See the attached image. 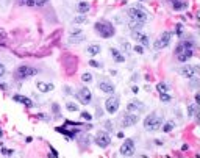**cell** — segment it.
I'll use <instances>...</instances> for the list:
<instances>
[{"instance_id":"1","label":"cell","mask_w":200,"mask_h":158,"mask_svg":"<svg viewBox=\"0 0 200 158\" xmlns=\"http://www.w3.org/2000/svg\"><path fill=\"white\" fill-rule=\"evenodd\" d=\"M94 30L97 32L102 38H111L114 34V27L106 21H100L94 25Z\"/></svg>"},{"instance_id":"2","label":"cell","mask_w":200,"mask_h":158,"mask_svg":"<svg viewBox=\"0 0 200 158\" xmlns=\"http://www.w3.org/2000/svg\"><path fill=\"white\" fill-rule=\"evenodd\" d=\"M127 14L130 16L132 21H138V22H142V24L149 19L147 11H144L142 8H139V6H130L128 11H127Z\"/></svg>"},{"instance_id":"3","label":"cell","mask_w":200,"mask_h":158,"mask_svg":"<svg viewBox=\"0 0 200 158\" xmlns=\"http://www.w3.org/2000/svg\"><path fill=\"white\" fill-rule=\"evenodd\" d=\"M161 125H163V119L155 116V114H149V116L144 119V127L149 132H156V130L161 128Z\"/></svg>"},{"instance_id":"4","label":"cell","mask_w":200,"mask_h":158,"mask_svg":"<svg viewBox=\"0 0 200 158\" xmlns=\"http://www.w3.org/2000/svg\"><path fill=\"white\" fill-rule=\"evenodd\" d=\"M178 72H180V74H182L183 77H186V78H199L200 67H199V66H189V64H186V66L180 67Z\"/></svg>"},{"instance_id":"5","label":"cell","mask_w":200,"mask_h":158,"mask_svg":"<svg viewBox=\"0 0 200 158\" xmlns=\"http://www.w3.org/2000/svg\"><path fill=\"white\" fill-rule=\"evenodd\" d=\"M171 38H172V33H171V32H164L163 34H160V38L155 41L153 47H155L156 50H161V49L167 47L169 42H171Z\"/></svg>"},{"instance_id":"6","label":"cell","mask_w":200,"mask_h":158,"mask_svg":"<svg viewBox=\"0 0 200 158\" xmlns=\"http://www.w3.org/2000/svg\"><path fill=\"white\" fill-rule=\"evenodd\" d=\"M94 141H95V144H97L100 149H105V147H108V146L111 144V138H110V135L106 132H99L97 135H95Z\"/></svg>"},{"instance_id":"7","label":"cell","mask_w":200,"mask_h":158,"mask_svg":"<svg viewBox=\"0 0 200 158\" xmlns=\"http://www.w3.org/2000/svg\"><path fill=\"white\" fill-rule=\"evenodd\" d=\"M16 74L19 78H28V77H33L38 74V69H34L32 66H19Z\"/></svg>"},{"instance_id":"8","label":"cell","mask_w":200,"mask_h":158,"mask_svg":"<svg viewBox=\"0 0 200 158\" xmlns=\"http://www.w3.org/2000/svg\"><path fill=\"white\" fill-rule=\"evenodd\" d=\"M121 155L122 157H133L134 155V141L125 139V142L121 146Z\"/></svg>"},{"instance_id":"9","label":"cell","mask_w":200,"mask_h":158,"mask_svg":"<svg viewBox=\"0 0 200 158\" xmlns=\"http://www.w3.org/2000/svg\"><path fill=\"white\" fill-rule=\"evenodd\" d=\"M77 99H78L83 105L91 103V100H92V92H91V89H88V88H82V89H78V92H77Z\"/></svg>"},{"instance_id":"10","label":"cell","mask_w":200,"mask_h":158,"mask_svg":"<svg viewBox=\"0 0 200 158\" xmlns=\"http://www.w3.org/2000/svg\"><path fill=\"white\" fill-rule=\"evenodd\" d=\"M119 105H121V102H119V99L117 97H108L105 100V108H106V111H108L110 114H114L116 111L119 110Z\"/></svg>"},{"instance_id":"11","label":"cell","mask_w":200,"mask_h":158,"mask_svg":"<svg viewBox=\"0 0 200 158\" xmlns=\"http://www.w3.org/2000/svg\"><path fill=\"white\" fill-rule=\"evenodd\" d=\"M144 103L139 102V100H132V102L127 105V113H134V114H138L139 111H144Z\"/></svg>"},{"instance_id":"12","label":"cell","mask_w":200,"mask_h":158,"mask_svg":"<svg viewBox=\"0 0 200 158\" xmlns=\"http://www.w3.org/2000/svg\"><path fill=\"white\" fill-rule=\"evenodd\" d=\"M138 119H139V116L138 114H134V113H127L124 114V117H122V125L125 127H133L134 124L138 122Z\"/></svg>"},{"instance_id":"13","label":"cell","mask_w":200,"mask_h":158,"mask_svg":"<svg viewBox=\"0 0 200 158\" xmlns=\"http://www.w3.org/2000/svg\"><path fill=\"white\" fill-rule=\"evenodd\" d=\"M84 33L80 30V32H74L71 33V36H69V44H80L82 41H84Z\"/></svg>"},{"instance_id":"14","label":"cell","mask_w":200,"mask_h":158,"mask_svg":"<svg viewBox=\"0 0 200 158\" xmlns=\"http://www.w3.org/2000/svg\"><path fill=\"white\" fill-rule=\"evenodd\" d=\"M13 100L14 102H19V103H22V105H25V106H34V103L30 100L28 97H25V95H22V94H14L13 95Z\"/></svg>"},{"instance_id":"15","label":"cell","mask_w":200,"mask_h":158,"mask_svg":"<svg viewBox=\"0 0 200 158\" xmlns=\"http://www.w3.org/2000/svg\"><path fill=\"white\" fill-rule=\"evenodd\" d=\"M192 55H194V49H188V50H184V52L177 53V60L182 61V63H186L189 58H192Z\"/></svg>"},{"instance_id":"16","label":"cell","mask_w":200,"mask_h":158,"mask_svg":"<svg viewBox=\"0 0 200 158\" xmlns=\"http://www.w3.org/2000/svg\"><path fill=\"white\" fill-rule=\"evenodd\" d=\"M99 89H102L105 94H113L114 92V84L110 82H99Z\"/></svg>"},{"instance_id":"17","label":"cell","mask_w":200,"mask_h":158,"mask_svg":"<svg viewBox=\"0 0 200 158\" xmlns=\"http://www.w3.org/2000/svg\"><path fill=\"white\" fill-rule=\"evenodd\" d=\"M133 38L136 41H139L142 45H145V47H147V45H150V41H149V38L145 36V34H142L141 32H133Z\"/></svg>"},{"instance_id":"18","label":"cell","mask_w":200,"mask_h":158,"mask_svg":"<svg viewBox=\"0 0 200 158\" xmlns=\"http://www.w3.org/2000/svg\"><path fill=\"white\" fill-rule=\"evenodd\" d=\"M172 8H174L175 11L186 10L188 8V2H184V0H172Z\"/></svg>"},{"instance_id":"19","label":"cell","mask_w":200,"mask_h":158,"mask_svg":"<svg viewBox=\"0 0 200 158\" xmlns=\"http://www.w3.org/2000/svg\"><path fill=\"white\" fill-rule=\"evenodd\" d=\"M36 88L39 89L41 92H49L53 89V84L52 83H45V82H38L36 83Z\"/></svg>"},{"instance_id":"20","label":"cell","mask_w":200,"mask_h":158,"mask_svg":"<svg viewBox=\"0 0 200 158\" xmlns=\"http://www.w3.org/2000/svg\"><path fill=\"white\" fill-rule=\"evenodd\" d=\"M86 52L89 53L91 56H95V55H99V53L102 52V47H100L99 44H91V45H88Z\"/></svg>"},{"instance_id":"21","label":"cell","mask_w":200,"mask_h":158,"mask_svg":"<svg viewBox=\"0 0 200 158\" xmlns=\"http://www.w3.org/2000/svg\"><path fill=\"white\" fill-rule=\"evenodd\" d=\"M77 11H78L80 14H86L88 11H89V3L88 2H78V5H77Z\"/></svg>"},{"instance_id":"22","label":"cell","mask_w":200,"mask_h":158,"mask_svg":"<svg viewBox=\"0 0 200 158\" xmlns=\"http://www.w3.org/2000/svg\"><path fill=\"white\" fill-rule=\"evenodd\" d=\"M110 52H111V55L114 56V60H116L117 63H124V61H125V56H122V55H121V52H119L117 49H111Z\"/></svg>"},{"instance_id":"23","label":"cell","mask_w":200,"mask_h":158,"mask_svg":"<svg viewBox=\"0 0 200 158\" xmlns=\"http://www.w3.org/2000/svg\"><path fill=\"white\" fill-rule=\"evenodd\" d=\"M141 28H142V22L130 21V30H132V32H139Z\"/></svg>"},{"instance_id":"24","label":"cell","mask_w":200,"mask_h":158,"mask_svg":"<svg viewBox=\"0 0 200 158\" xmlns=\"http://www.w3.org/2000/svg\"><path fill=\"white\" fill-rule=\"evenodd\" d=\"M197 110H199V106H197V103H191V105H188V116H194L195 113H197Z\"/></svg>"},{"instance_id":"25","label":"cell","mask_w":200,"mask_h":158,"mask_svg":"<svg viewBox=\"0 0 200 158\" xmlns=\"http://www.w3.org/2000/svg\"><path fill=\"white\" fill-rule=\"evenodd\" d=\"M156 89H158L160 94H164V92L169 94V88H167L166 83H158V84H156Z\"/></svg>"},{"instance_id":"26","label":"cell","mask_w":200,"mask_h":158,"mask_svg":"<svg viewBox=\"0 0 200 158\" xmlns=\"http://www.w3.org/2000/svg\"><path fill=\"white\" fill-rule=\"evenodd\" d=\"M84 22H88L86 14H80V16H77L74 19V24H84Z\"/></svg>"},{"instance_id":"27","label":"cell","mask_w":200,"mask_h":158,"mask_svg":"<svg viewBox=\"0 0 200 158\" xmlns=\"http://www.w3.org/2000/svg\"><path fill=\"white\" fill-rule=\"evenodd\" d=\"M163 127V132H166V133H169V132H172V130H174V122H166V124L164 125H161Z\"/></svg>"},{"instance_id":"28","label":"cell","mask_w":200,"mask_h":158,"mask_svg":"<svg viewBox=\"0 0 200 158\" xmlns=\"http://www.w3.org/2000/svg\"><path fill=\"white\" fill-rule=\"evenodd\" d=\"M66 108L69 111H78V105H77V103H72V102H67L66 103Z\"/></svg>"},{"instance_id":"29","label":"cell","mask_w":200,"mask_h":158,"mask_svg":"<svg viewBox=\"0 0 200 158\" xmlns=\"http://www.w3.org/2000/svg\"><path fill=\"white\" fill-rule=\"evenodd\" d=\"M160 99H161V102H164V103L171 102V95L166 94V92H164V94H160Z\"/></svg>"},{"instance_id":"30","label":"cell","mask_w":200,"mask_h":158,"mask_svg":"<svg viewBox=\"0 0 200 158\" xmlns=\"http://www.w3.org/2000/svg\"><path fill=\"white\" fill-rule=\"evenodd\" d=\"M82 80H83V82H88V83H89V82H92V75L88 74V72H84V74L82 75Z\"/></svg>"},{"instance_id":"31","label":"cell","mask_w":200,"mask_h":158,"mask_svg":"<svg viewBox=\"0 0 200 158\" xmlns=\"http://www.w3.org/2000/svg\"><path fill=\"white\" fill-rule=\"evenodd\" d=\"M2 153H3L5 157H11V155L14 153V150H11V149H2Z\"/></svg>"},{"instance_id":"32","label":"cell","mask_w":200,"mask_h":158,"mask_svg":"<svg viewBox=\"0 0 200 158\" xmlns=\"http://www.w3.org/2000/svg\"><path fill=\"white\" fill-rule=\"evenodd\" d=\"M133 50L138 53V55H142V53H144V50H142V45H134Z\"/></svg>"},{"instance_id":"33","label":"cell","mask_w":200,"mask_h":158,"mask_svg":"<svg viewBox=\"0 0 200 158\" xmlns=\"http://www.w3.org/2000/svg\"><path fill=\"white\" fill-rule=\"evenodd\" d=\"M89 64H91L92 67H102V64H100L99 61H95V60H91V61H89Z\"/></svg>"},{"instance_id":"34","label":"cell","mask_w":200,"mask_h":158,"mask_svg":"<svg viewBox=\"0 0 200 158\" xmlns=\"http://www.w3.org/2000/svg\"><path fill=\"white\" fill-rule=\"evenodd\" d=\"M82 117H83V119H88V121H91V119H92V116H91L89 113H88V111H83V113H82Z\"/></svg>"},{"instance_id":"35","label":"cell","mask_w":200,"mask_h":158,"mask_svg":"<svg viewBox=\"0 0 200 158\" xmlns=\"http://www.w3.org/2000/svg\"><path fill=\"white\" fill-rule=\"evenodd\" d=\"M175 32H177V34H182V32H183V25L182 24H177V28H175Z\"/></svg>"},{"instance_id":"36","label":"cell","mask_w":200,"mask_h":158,"mask_svg":"<svg viewBox=\"0 0 200 158\" xmlns=\"http://www.w3.org/2000/svg\"><path fill=\"white\" fill-rule=\"evenodd\" d=\"M27 6H36V0H25Z\"/></svg>"},{"instance_id":"37","label":"cell","mask_w":200,"mask_h":158,"mask_svg":"<svg viewBox=\"0 0 200 158\" xmlns=\"http://www.w3.org/2000/svg\"><path fill=\"white\" fill-rule=\"evenodd\" d=\"M5 72H6V69H5V66H3L2 63H0V77H3V75H5Z\"/></svg>"},{"instance_id":"38","label":"cell","mask_w":200,"mask_h":158,"mask_svg":"<svg viewBox=\"0 0 200 158\" xmlns=\"http://www.w3.org/2000/svg\"><path fill=\"white\" fill-rule=\"evenodd\" d=\"M47 3V0H36V6H42Z\"/></svg>"},{"instance_id":"39","label":"cell","mask_w":200,"mask_h":158,"mask_svg":"<svg viewBox=\"0 0 200 158\" xmlns=\"http://www.w3.org/2000/svg\"><path fill=\"white\" fill-rule=\"evenodd\" d=\"M188 149H189V146H188V144H183V146H182V150H183V152H186Z\"/></svg>"},{"instance_id":"40","label":"cell","mask_w":200,"mask_h":158,"mask_svg":"<svg viewBox=\"0 0 200 158\" xmlns=\"http://www.w3.org/2000/svg\"><path fill=\"white\" fill-rule=\"evenodd\" d=\"M132 91L134 92V94H136V92H138V91H139V88H138V86H133V88H132Z\"/></svg>"},{"instance_id":"41","label":"cell","mask_w":200,"mask_h":158,"mask_svg":"<svg viewBox=\"0 0 200 158\" xmlns=\"http://www.w3.org/2000/svg\"><path fill=\"white\" fill-rule=\"evenodd\" d=\"M0 89H2V91H5V89H6V84H3V83H0Z\"/></svg>"},{"instance_id":"42","label":"cell","mask_w":200,"mask_h":158,"mask_svg":"<svg viewBox=\"0 0 200 158\" xmlns=\"http://www.w3.org/2000/svg\"><path fill=\"white\" fill-rule=\"evenodd\" d=\"M52 155H53V157H58V152H56L55 149H52Z\"/></svg>"},{"instance_id":"43","label":"cell","mask_w":200,"mask_h":158,"mask_svg":"<svg viewBox=\"0 0 200 158\" xmlns=\"http://www.w3.org/2000/svg\"><path fill=\"white\" fill-rule=\"evenodd\" d=\"M21 2H22V3H25V0H21Z\"/></svg>"},{"instance_id":"44","label":"cell","mask_w":200,"mask_h":158,"mask_svg":"<svg viewBox=\"0 0 200 158\" xmlns=\"http://www.w3.org/2000/svg\"><path fill=\"white\" fill-rule=\"evenodd\" d=\"M0 136H2V130H0Z\"/></svg>"},{"instance_id":"45","label":"cell","mask_w":200,"mask_h":158,"mask_svg":"<svg viewBox=\"0 0 200 158\" xmlns=\"http://www.w3.org/2000/svg\"><path fill=\"white\" fill-rule=\"evenodd\" d=\"M141 2H145V0H141Z\"/></svg>"},{"instance_id":"46","label":"cell","mask_w":200,"mask_h":158,"mask_svg":"<svg viewBox=\"0 0 200 158\" xmlns=\"http://www.w3.org/2000/svg\"><path fill=\"white\" fill-rule=\"evenodd\" d=\"M169 2H172V0H169Z\"/></svg>"}]
</instances>
